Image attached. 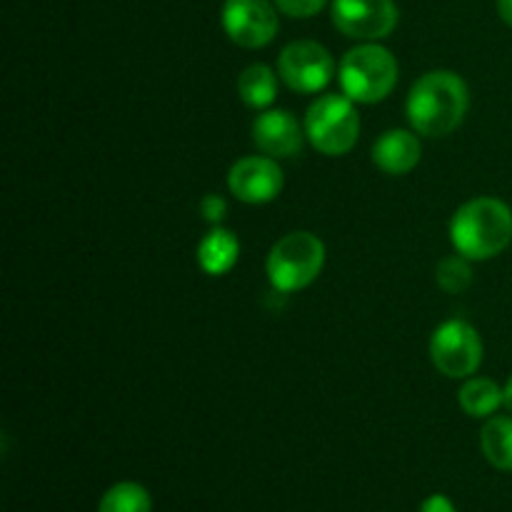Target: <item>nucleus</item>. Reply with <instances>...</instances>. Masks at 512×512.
I'll return each mask as SVG.
<instances>
[{"label":"nucleus","mask_w":512,"mask_h":512,"mask_svg":"<svg viewBox=\"0 0 512 512\" xmlns=\"http://www.w3.org/2000/svg\"><path fill=\"white\" fill-rule=\"evenodd\" d=\"M325 268V243L310 230H293L270 248L265 273L275 293H295L318 280Z\"/></svg>","instance_id":"20e7f679"},{"label":"nucleus","mask_w":512,"mask_h":512,"mask_svg":"<svg viewBox=\"0 0 512 512\" xmlns=\"http://www.w3.org/2000/svg\"><path fill=\"white\" fill-rule=\"evenodd\" d=\"M420 512H458L455 505L450 503L445 495H430L423 505H420Z\"/></svg>","instance_id":"412c9836"},{"label":"nucleus","mask_w":512,"mask_h":512,"mask_svg":"<svg viewBox=\"0 0 512 512\" xmlns=\"http://www.w3.org/2000/svg\"><path fill=\"white\" fill-rule=\"evenodd\" d=\"M480 448L493 468L512 473V418L508 415L488 418L480 433Z\"/></svg>","instance_id":"dca6fc26"},{"label":"nucleus","mask_w":512,"mask_h":512,"mask_svg":"<svg viewBox=\"0 0 512 512\" xmlns=\"http://www.w3.org/2000/svg\"><path fill=\"white\" fill-rule=\"evenodd\" d=\"M458 403L470 418H490L505 405V390L490 378H465L458 393Z\"/></svg>","instance_id":"2eb2a0df"},{"label":"nucleus","mask_w":512,"mask_h":512,"mask_svg":"<svg viewBox=\"0 0 512 512\" xmlns=\"http://www.w3.org/2000/svg\"><path fill=\"white\" fill-rule=\"evenodd\" d=\"M468 108V83L453 70H430L420 75L405 103L410 125L425 138H445L458 130L468 115Z\"/></svg>","instance_id":"f257e3e1"},{"label":"nucleus","mask_w":512,"mask_h":512,"mask_svg":"<svg viewBox=\"0 0 512 512\" xmlns=\"http://www.w3.org/2000/svg\"><path fill=\"white\" fill-rule=\"evenodd\" d=\"M455 253L468 260H490L512 243V210L498 198H473L450 220Z\"/></svg>","instance_id":"f03ea898"},{"label":"nucleus","mask_w":512,"mask_h":512,"mask_svg":"<svg viewBox=\"0 0 512 512\" xmlns=\"http://www.w3.org/2000/svg\"><path fill=\"white\" fill-rule=\"evenodd\" d=\"M98 512H153V500L143 485L125 480L105 490Z\"/></svg>","instance_id":"f3484780"},{"label":"nucleus","mask_w":512,"mask_h":512,"mask_svg":"<svg viewBox=\"0 0 512 512\" xmlns=\"http://www.w3.org/2000/svg\"><path fill=\"white\" fill-rule=\"evenodd\" d=\"M305 128L290 110H263L253 120V143L268 158H295L303 150Z\"/></svg>","instance_id":"9b49d317"},{"label":"nucleus","mask_w":512,"mask_h":512,"mask_svg":"<svg viewBox=\"0 0 512 512\" xmlns=\"http://www.w3.org/2000/svg\"><path fill=\"white\" fill-rule=\"evenodd\" d=\"M240 258V240L233 230L213 225L198 245V265L208 275H225L235 268Z\"/></svg>","instance_id":"ddd939ff"},{"label":"nucleus","mask_w":512,"mask_h":512,"mask_svg":"<svg viewBox=\"0 0 512 512\" xmlns=\"http://www.w3.org/2000/svg\"><path fill=\"white\" fill-rule=\"evenodd\" d=\"M330 13L340 33L363 43L388 38L398 25V8L393 0H333Z\"/></svg>","instance_id":"6e6552de"},{"label":"nucleus","mask_w":512,"mask_h":512,"mask_svg":"<svg viewBox=\"0 0 512 512\" xmlns=\"http://www.w3.org/2000/svg\"><path fill=\"white\" fill-rule=\"evenodd\" d=\"M470 263L473 260H468L460 253L440 260L438 268H435V283L440 285V290H445L450 295L465 293L470 288V283H473V268H470Z\"/></svg>","instance_id":"a211bd4d"},{"label":"nucleus","mask_w":512,"mask_h":512,"mask_svg":"<svg viewBox=\"0 0 512 512\" xmlns=\"http://www.w3.org/2000/svg\"><path fill=\"white\" fill-rule=\"evenodd\" d=\"M278 75L293 93L313 95L328 88L335 75V60L330 50L315 40H293L280 53Z\"/></svg>","instance_id":"0eeeda50"},{"label":"nucleus","mask_w":512,"mask_h":512,"mask_svg":"<svg viewBox=\"0 0 512 512\" xmlns=\"http://www.w3.org/2000/svg\"><path fill=\"white\" fill-rule=\"evenodd\" d=\"M200 215H203L210 225H220L225 220V215H228V203H225V198H220V195L208 193L200 200Z\"/></svg>","instance_id":"aec40b11"},{"label":"nucleus","mask_w":512,"mask_h":512,"mask_svg":"<svg viewBox=\"0 0 512 512\" xmlns=\"http://www.w3.org/2000/svg\"><path fill=\"white\" fill-rule=\"evenodd\" d=\"M223 28L240 48H265L278 35V5L270 0H225Z\"/></svg>","instance_id":"1a4fd4ad"},{"label":"nucleus","mask_w":512,"mask_h":512,"mask_svg":"<svg viewBox=\"0 0 512 512\" xmlns=\"http://www.w3.org/2000/svg\"><path fill=\"white\" fill-rule=\"evenodd\" d=\"M430 360L445 378H473L483 363V338L468 320H445L430 338Z\"/></svg>","instance_id":"423d86ee"},{"label":"nucleus","mask_w":512,"mask_h":512,"mask_svg":"<svg viewBox=\"0 0 512 512\" xmlns=\"http://www.w3.org/2000/svg\"><path fill=\"white\" fill-rule=\"evenodd\" d=\"M273 3L290 18H313L328 5V0H273Z\"/></svg>","instance_id":"6ab92c4d"},{"label":"nucleus","mask_w":512,"mask_h":512,"mask_svg":"<svg viewBox=\"0 0 512 512\" xmlns=\"http://www.w3.org/2000/svg\"><path fill=\"white\" fill-rule=\"evenodd\" d=\"M238 95L248 108H270L278 95V73L263 63L248 65L238 78Z\"/></svg>","instance_id":"4468645a"},{"label":"nucleus","mask_w":512,"mask_h":512,"mask_svg":"<svg viewBox=\"0 0 512 512\" xmlns=\"http://www.w3.org/2000/svg\"><path fill=\"white\" fill-rule=\"evenodd\" d=\"M498 15L503 18L505 25L512 28V0H498Z\"/></svg>","instance_id":"4be33fe9"},{"label":"nucleus","mask_w":512,"mask_h":512,"mask_svg":"<svg viewBox=\"0 0 512 512\" xmlns=\"http://www.w3.org/2000/svg\"><path fill=\"white\" fill-rule=\"evenodd\" d=\"M423 158V145L415 130H385L373 143V163L388 175H408L418 168Z\"/></svg>","instance_id":"f8f14e48"},{"label":"nucleus","mask_w":512,"mask_h":512,"mask_svg":"<svg viewBox=\"0 0 512 512\" xmlns=\"http://www.w3.org/2000/svg\"><path fill=\"white\" fill-rule=\"evenodd\" d=\"M283 185V170L278 160L268 155H248V158L235 160L233 168L228 170V188L240 203H273L283 193Z\"/></svg>","instance_id":"9d476101"},{"label":"nucleus","mask_w":512,"mask_h":512,"mask_svg":"<svg viewBox=\"0 0 512 512\" xmlns=\"http://www.w3.org/2000/svg\"><path fill=\"white\" fill-rule=\"evenodd\" d=\"M505 408L510 410L512 413V375H510V380H508V385H505Z\"/></svg>","instance_id":"5701e85b"},{"label":"nucleus","mask_w":512,"mask_h":512,"mask_svg":"<svg viewBox=\"0 0 512 512\" xmlns=\"http://www.w3.org/2000/svg\"><path fill=\"white\" fill-rule=\"evenodd\" d=\"M340 90L353 103L375 105L398 85V60L380 43H360L340 60Z\"/></svg>","instance_id":"7ed1b4c3"},{"label":"nucleus","mask_w":512,"mask_h":512,"mask_svg":"<svg viewBox=\"0 0 512 512\" xmlns=\"http://www.w3.org/2000/svg\"><path fill=\"white\" fill-rule=\"evenodd\" d=\"M303 128L315 150L338 158L350 153L358 143L360 115L348 95L328 93L310 103V108L305 110Z\"/></svg>","instance_id":"39448f33"}]
</instances>
